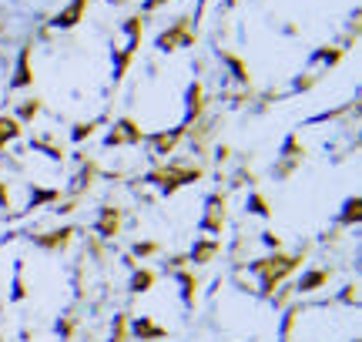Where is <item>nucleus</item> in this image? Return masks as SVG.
<instances>
[{"instance_id":"nucleus-2","label":"nucleus","mask_w":362,"mask_h":342,"mask_svg":"<svg viewBox=\"0 0 362 342\" xmlns=\"http://www.w3.org/2000/svg\"><path fill=\"white\" fill-rule=\"evenodd\" d=\"M225 225H228V195H225V191H215V195H208V201H205L202 232L218 238L221 232H225Z\"/></svg>"},{"instance_id":"nucleus-22","label":"nucleus","mask_w":362,"mask_h":342,"mask_svg":"<svg viewBox=\"0 0 362 342\" xmlns=\"http://www.w3.org/2000/svg\"><path fill=\"white\" fill-rule=\"evenodd\" d=\"M168 4H175V0H144V13H155L161 7H168Z\"/></svg>"},{"instance_id":"nucleus-21","label":"nucleus","mask_w":362,"mask_h":342,"mask_svg":"<svg viewBox=\"0 0 362 342\" xmlns=\"http://www.w3.org/2000/svg\"><path fill=\"white\" fill-rule=\"evenodd\" d=\"M21 299H27V282L17 276L13 278V302H21Z\"/></svg>"},{"instance_id":"nucleus-20","label":"nucleus","mask_w":362,"mask_h":342,"mask_svg":"<svg viewBox=\"0 0 362 342\" xmlns=\"http://www.w3.org/2000/svg\"><path fill=\"white\" fill-rule=\"evenodd\" d=\"M339 302L349 305V309H359V282H349V285H342V292H339Z\"/></svg>"},{"instance_id":"nucleus-11","label":"nucleus","mask_w":362,"mask_h":342,"mask_svg":"<svg viewBox=\"0 0 362 342\" xmlns=\"http://www.w3.org/2000/svg\"><path fill=\"white\" fill-rule=\"evenodd\" d=\"M24 138V124L13 118V114H0V155L13 145V141H21Z\"/></svg>"},{"instance_id":"nucleus-16","label":"nucleus","mask_w":362,"mask_h":342,"mask_svg":"<svg viewBox=\"0 0 362 342\" xmlns=\"http://www.w3.org/2000/svg\"><path fill=\"white\" fill-rule=\"evenodd\" d=\"M245 208L252 211V215H259V218H269V215H272V201L262 195V191H248Z\"/></svg>"},{"instance_id":"nucleus-7","label":"nucleus","mask_w":362,"mask_h":342,"mask_svg":"<svg viewBox=\"0 0 362 342\" xmlns=\"http://www.w3.org/2000/svg\"><path fill=\"white\" fill-rule=\"evenodd\" d=\"M121 228H124V211L117 208V205H104L101 215H98V222H94V235L107 242V238L121 235Z\"/></svg>"},{"instance_id":"nucleus-3","label":"nucleus","mask_w":362,"mask_h":342,"mask_svg":"<svg viewBox=\"0 0 362 342\" xmlns=\"http://www.w3.org/2000/svg\"><path fill=\"white\" fill-rule=\"evenodd\" d=\"M11 88L13 91L34 88V40H24V47H21V54H17V67H13Z\"/></svg>"},{"instance_id":"nucleus-6","label":"nucleus","mask_w":362,"mask_h":342,"mask_svg":"<svg viewBox=\"0 0 362 342\" xmlns=\"http://www.w3.org/2000/svg\"><path fill=\"white\" fill-rule=\"evenodd\" d=\"M74 235H81L74 225H64V228H54V232H37L34 238V245L44 252H67L71 249V242H74Z\"/></svg>"},{"instance_id":"nucleus-4","label":"nucleus","mask_w":362,"mask_h":342,"mask_svg":"<svg viewBox=\"0 0 362 342\" xmlns=\"http://www.w3.org/2000/svg\"><path fill=\"white\" fill-rule=\"evenodd\" d=\"M90 0H67V7L54 13L51 20H44V24L51 27V30H74V27L84 20V13H88Z\"/></svg>"},{"instance_id":"nucleus-12","label":"nucleus","mask_w":362,"mask_h":342,"mask_svg":"<svg viewBox=\"0 0 362 342\" xmlns=\"http://www.w3.org/2000/svg\"><path fill=\"white\" fill-rule=\"evenodd\" d=\"M178 276V289H181V302L188 305V309H194V302H198V276H194L192 269H181V272H175Z\"/></svg>"},{"instance_id":"nucleus-5","label":"nucleus","mask_w":362,"mask_h":342,"mask_svg":"<svg viewBox=\"0 0 362 342\" xmlns=\"http://www.w3.org/2000/svg\"><path fill=\"white\" fill-rule=\"evenodd\" d=\"M329 278H332V269H325V265H312V269H302L298 278L292 282V289L296 295H312V292H319L329 285Z\"/></svg>"},{"instance_id":"nucleus-17","label":"nucleus","mask_w":362,"mask_h":342,"mask_svg":"<svg viewBox=\"0 0 362 342\" xmlns=\"http://www.w3.org/2000/svg\"><path fill=\"white\" fill-rule=\"evenodd\" d=\"M104 124V118H94V121H81V124H74V131H71V141L74 145H81V141H88V138H94L98 134V128Z\"/></svg>"},{"instance_id":"nucleus-15","label":"nucleus","mask_w":362,"mask_h":342,"mask_svg":"<svg viewBox=\"0 0 362 342\" xmlns=\"http://www.w3.org/2000/svg\"><path fill=\"white\" fill-rule=\"evenodd\" d=\"M362 218V198L359 195H352L346 205H342V211H339V225L346 228V225H359Z\"/></svg>"},{"instance_id":"nucleus-18","label":"nucleus","mask_w":362,"mask_h":342,"mask_svg":"<svg viewBox=\"0 0 362 342\" xmlns=\"http://www.w3.org/2000/svg\"><path fill=\"white\" fill-rule=\"evenodd\" d=\"M151 255H161V242L158 238H144V242H134L131 245V259H151Z\"/></svg>"},{"instance_id":"nucleus-19","label":"nucleus","mask_w":362,"mask_h":342,"mask_svg":"<svg viewBox=\"0 0 362 342\" xmlns=\"http://www.w3.org/2000/svg\"><path fill=\"white\" fill-rule=\"evenodd\" d=\"M57 336H61V342L74 339V336H78V316H61L57 319Z\"/></svg>"},{"instance_id":"nucleus-13","label":"nucleus","mask_w":362,"mask_h":342,"mask_svg":"<svg viewBox=\"0 0 362 342\" xmlns=\"http://www.w3.org/2000/svg\"><path fill=\"white\" fill-rule=\"evenodd\" d=\"M40 111H44V101H40V98H27V101H21V105H17L13 118L21 121V124H34V121L40 118Z\"/></svg>"},{"instance_id":"nucleus-9","label":"nucleus","mask_w":362,"mask_h":342,"mask_svg":"<svg viewBox=\"0 0 362 342\" xmlns=\"http://www.w3.org/2000/svg\"><path fill=\"white\" fill-rule=\"evenodd\" d=\"M131 339L158 342V339H168V329L161 322H155L151 316H138V319H131Z\"/></svg>"},{"instance_id":"nucleus-1","label":"nucleus","mask_w":362,"mask_h":342,"mask_svg":"<svg viewBox=\"0 0 362 342\" xmlns=\"http://www.w3.org/2000/svg\"><path fill=\"white\" fill-rule=\"evenodd\" d=\"M144 128L138 124V121L131 118V114H124V118H117L115 124H111V131L104 134V148H138L144 145Z\"/></svg>"},{"instance_id":"nucleus-14","label":"nucleus","mask_w":362,"mask_h":342,"mask_svg":"<svg viewBox=\"0 0 362 342\" xmlns=\"http://www.w3.org/2000/svg\"><path fill=\"white\" fill-rule=\"evenodd\" d=\"M107 342H131V316L128 312H117V316L111 319V336H107Z\"/></svg>"},{"instance_id":"nucleus-8","label":"nucleus","mask_w":362,"mask_h":342,"mask_svg":"<svg viewBox=\"0 0 362 342\" xmlns=\"http://www.w3.org/2000/svg\"><path fill=\"white\" fill-rule=\"evenodd\" d=\"M221 255V238L215 235H198L194 245L188 249V265H211Z\"/></svg>"},{"instance_id":"nucleus-10","label":"nucleus","mask_w":362,"mask_h":342,"mask_svg":"<svg viewBox=\"0 0 362 342\" xmlns=\"http://www.w3.org/2000/svg\"><path fill=\"white\" fill-rule=\"evenodd\" d=\"M158 285V269H148V265H138V269H131V278H128V289L134 295H144V292H151Z\"/></svg>"}]
</instances>
